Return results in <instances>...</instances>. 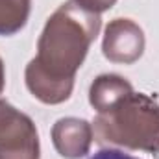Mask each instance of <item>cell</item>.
Here are the masks:
<instances>
[{"label":"cell","mask_w":159,"mask_h":159,"mask_svg":"<svg viewBox=\"0 0 159 159\" xmlns=\"http://www.w3.org/2000/svg\"><path fill=\"white\" fill-rule=\"evenodd\" d=\"M144 32L131 19H113L104 32L102 52L111 63L131 65L141 59L144 52Z\"/></svg>","instance_id":"277c9868"},{"label":"cell","mask_w":159,"mask_h":159,"mask_svg":"<svg viewBox=\"0 0 159 159\" xmlns=\"http://www.w3.org/2000/svg\"><path fill=\"white\" fill-rule=\"evenodd\" d=\"M4 85H6V69H4V61L0 57V94L4 91Z\"/></svg>","instance_id":"30bf717a"},{"label":"cell","mask_w":159,"mask_h":159,"mask_svg":"<svg viewBox=\"0 0 159 159\" xmlns=\"http://www.w3.org/2000/svg\"><path fill=\"white\" fill-rule=\"evenodd\" d=\"M102 26L100 13L76 0L63 2L48 19L37 41V54L26 65L28 91L43 104L57 106L70 98L74 76Z\"/></svg>","instance_id":"6da1fadb"},{"label":"cell","mask_w":159,"mask_h":159,"mask_svg":"<svg viewBox=\"0 0 159 159\" xmlns=\"http://www.w3.org/2000/svg\"><path fill=\"white\" fill-rule=\"evenodd\" d=\"M89 159H139V157H133V156H129L122 150H117V148H102L96 154H93Z\"/></svg>","instance_id":"9c48e42d"},{"label":"cell","mask_w":159,"mask_h":159,"mask_svg":"<svg viewBox=\"0 0 159 159\" xmlns=\"http://www.w3.org/2000/svg\"><path fill=\"white\" fill-rule=\"evenodd\" d=\"M93 133L100 144L141 150L159 157V102L131 91L109 111L96 115Z\"/></svg>","instance_id":"7a4b0ae2"},{"label":"cell","mask_w":159,"mask_h":159,"mask_svg":"<svg viewBox=\"0 0 159 159\" xmlns=\"http://www.w3.org/2000/svg\"><path fill=\"white\" fill-rule=\"evenodd\" d=\"M39 154L34 120L0 98V159H39Z\"/></svg>","instance_id":"3957f363"},{"label":"cell","mask_w":159,"mask_h":159,"mask_svg":"<svg viewBox=\"0 0 159 159\" xmlns=\"http://www.w3.org/2000/svg\"><path fill=\"white\" fill-rule=\"evenodd\" d=\"M94 133L93 124L76 117H65L56 120L52 126V143L57 154L65 159L85 157L91 150Z\"/></svg>","instance_id":"5b68a950"},{"label":"cell","mask_w":159,"mask_h":159,"mask_svg":"<svg viewBox=\"0 0 159 159\" xmlns=\"http://www.w3.org/2000/svg\"><path fill=\"white\" fill-rule=\"evenodd\" d=\"M131 91L133 85L126 78L119 74H100L89 87V104L96 113H106Z\"/></svg>","instance_id":"8992f818"},{"label":"cell","mask_w":159,"mask_h":159,"mask_svg":"<svg viewBox=\"0 0 159 159\" xmlns=\"http://www.w3.org/2000/svg\"><path fill=\"white\" fill-rule=\"evenodd\" d=\"M76 2L81 4L83 7H87V9L94 11V13L107 11V9H111V7L117 4V0H76Z\"/></svg>","instance_id":"ba28073f"},{"label":"cell","mask_w":159,"mask_h":159,"mask_svg":"<svg viewBox=\"0 0 159 159\" xmlns=\"http://www.w3.org/2000/svg\"><path fill=\"white\" fill-rule=\"evenodd\" d=\"M32 0H0V35L19 34L30 17Z\"/></svg>","instance_id":"52a82bcc"}]
</instances>
